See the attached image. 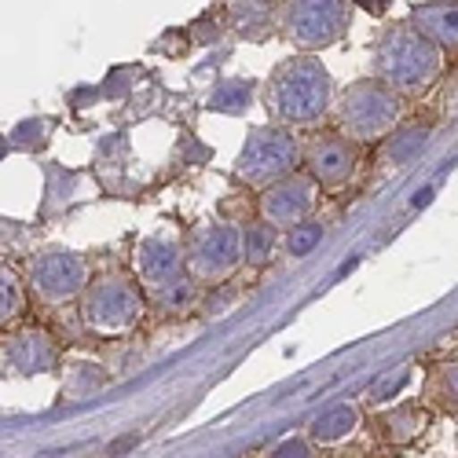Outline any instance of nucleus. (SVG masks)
Here are the masks:
<instances>
[{"instance_id":"25","label":"nucleus","mask_w":458,"mask_h":458,"mask_svg":"<svg viewBox=\"0 0 458 458\" xmlns=\"http://www.w3.org/2000/svg\"><path fill=\"white\" fill-rule=\"evenodd\" d=\"M454 4H458V0H454Z\"/></svg>"},{"instance_id":"19","label":"nucleus","mask_w":458,"mask_h":458,"mask_svg":"<svg viewBox=\"0 0 458 458\" xmlns=\"http://www.w3.org/2000/svg\"><path fill=\"white\" fill-rule=\"evenodd\" d=\"M426 396L444 411H458V360H447L429 374Z\"/></svg>"},{"instance_id":"20","label":"nucleus","mask_w":458,"mask_h":458,"mask_svg":"<svg viewBox=\"0 0 458 458\" xmlns=\"http://www.w3.org/2000/svg\"><path fill=\"white\" fill-rule=\"evenodd\" d=\"M22 309H26V297H22V279L8 268H0V319H4V327L8 323H15L19 316H22Z\"/></svg>"},{"instance_id":"17","label":"nucleus","mask_w":458,"mask_h":458,"mask_svg":"<svg viewBox=\"0 0 458 458\" xmlns=\"http://www.w3.org/2000/svg\"><path fill=\"white\" fill-rule=\"evenodd\" d=\"M279 250V227H272L268 220H253L242 227V253L250 268H268Z\"/></svg>"},{"instance_id":"23","label":"nucleus","mask_w":458,"mask_h":458,"mask_svg":"<svg viewBox=\"0 0 458 458\" xmlns=\"http://www.w3.org/2000/svg\"><path fill=\"white\" fill-rule=\"evenodd\" d=\"M407 381H411V370H407V367H400L393 377H381L377 386L370 389V396H367V400H370V403H389V400H396V396H400V389L407 386Z\"/></svg>"},{"instance_id":"5","label":"nucleus","mask_w":458,"mask_h":458,"mask_svg":"<svg viewBox=\"0 0 458 458\" xmlns=\"http://www.w3.org/2000/svg\"><path fill=\"white\" fill-rule=\"evenodd\" d=\"M301 162V143L286 125H260L246 136L239 158H235V176L257 191L272 187L286 176L297 173Z\"/></svg>"},{"instance_id":"7","label":"nucleus","mask_w":458,"mask_h":458,"mask_svg":"<svg viewBox=\"0 0 458 458\" xmlns=\"http://www.w3.org/2000/svg\"><path fill=\"white\" fill-rule=\"evenodd\" d=\"M26 283L37 293V301H45V304H52V309H59V304H70V301L85 297V290L92 286L89 260L78 250H70V246H45L41 253L30 260Z\"/></svg>"},{"instance_id":"9","label":"nucleus","mask_w":458,"mask_h":458,"mask_svg":"<svg viewBox=\"0 0 458 458\" xmlns=\"http://www.w3.org/2000/svg\"><path fill=\"white\" fill-rule=\"evenodd\" d=\"M316 206H319V183L309 173H293L272 187H264L257 199L260 220H268L279 232H290V227L312 220Z\"/></svg>"},{"instance_id":"14","label":"nucleus","mask_w":458,"mask_h":458,"mask_svg":"<svg viewBox=\"0 0 458 458\" xmlns=\"http://www.w3.org/2000/svg\"><path fill=\"white\" fill-rule=\"evenodd\" d=\"M429 429V411L422 403H400L377 414V433L389 444H411Z\"/></svg>"},{"instance_id":"4","label":"nucleus","mask_w":458,"mask_h":458,"mask_svg":"<svg viewBox=\"0 0 458 458\" xmlns=\"http://www.w3.org/2000/svg\"><path fill=\"white\" fill-rule=\"evenodd\" d=\"M147 312V301L136 279L125 272H106L92 279L81 297V323L99 337H125L140 327Z\"/></svg>"},{"instance_id":"10","label":"nucleus","mask_w":458,"mask_h":458,"mask_svg":"<svg viewBox=\"0 0 458 458\" xmlns=\"http://www.w3.org/2000/svg\"><path fill=\"white\" fill-rule=\"evenodd\" d=\"M180 276H187V246L176 235H147L136 246V279L147 297L162 293Z\"/></svg>"},{"instance_id":"15","label":"nucleus","mask_w":458,"mask_h":458,"mask_svg":"<svg viewBox=\"0 0 458 458\" xmlns=\"http://www.w3.org/2000/svg\"><path fill=\"white\" fill-rule=\"evenodd\" d=\"M360 429V411L352 403H330L309 422V440L312 444H341Z\"/></svg>"},{"instance_id":"16","label":"nucleus","mask_w":458,"mask_h":458,"mask_svg":"<svg viewBox=\"0 0 458 458\" xmlns=\"http://www.w3.org/2000/svg\"><path fill=\"white\" fill-rule=\"evenodd\" d=\"M429 136H433V129L422 122H411V125H400L389 140H386V150H381V162L386 165H393V169H407L411 162H418V155L429 147Z\"/></svg>"},{"instance_id":"3","label":"nucleus","mask_w":458,"mask_h":458,"mask_svg":"<svg viewBox=\"0 0 458 458\" xmlns=\"http://www.w3.org/2000/svg\"><path fill=\"white\" fill-rule=\"evenodd\" d=\"M337 114V132L349 136L356 147L360 143H377L389 140L400 122H403V96L389 89L381 78L352 81L334 103Z\"/></svg>"},{"instance_id":"2","label":"nucleus","mask_w":458,"mask_h":458,"mask_svg":"<svg viewBox=\"0 0 458 458\" xmlns=\"http://www.w3.org/2000/svg\"><path fill=\"white\" fill-rule=\"evenodd\" d=\"M444 73V48H437L426 33L411 22L389 26L377 41V78L389 89L407 96H426Z\"/></svg>"},{"instance_id":"13","label":"nucleus","mask_w":458,"mask_h":458,"mask_svg":"<svg viewBox=\"0 0 458 458\" xmlns=\"http://www.w3.org/2000/svg\"><path fill=\"white\" fill-rule=\"evenodd\" d=\"M411 26L426 33L437 48H458V4L454 0H433L411 12Z\"/></svg>"},{"instance_id":"6","label":"nucleus","mask_w":458,"mask_h":458,"mask_svg":"<svg viewBox=\"0 0 458 458\" xmlns=\"http://www.w3.org/2000/svg\"><path fill=\"white\" fill-rule=\"evenodd\" d=\"M183 246H187V272L202 286H224L239 272V264H246L242 227L227 220L199 224Z\"/></svg>"},{"instance_id":"18","label":"nucleus","mask_w":458,"mask_h":458,"mask_svg":"<svg viewBox=\"0 0 458 458\" xmlns=\"http://www.w3.org/2000/svg\"><path fill=\"white\" fill-rule=\"evenodd\" d=\"M150 301H155L158 309L169 312V316H183V312H191L202 301V283H195V279H191V272H187L176 283H169L162 293H155Z\"/></svg>"},{"instance_id":"24","label":"nucleus","mask_w":458,"mask_h":458,"mask_svg":"<svg viewBox=\"0 0 458 458\" xmlns=\"http://www.w3.org/2000/svg\"><path fill=\"white\" fill-rule=\"evenodd\" d=\"M264 458H316V444L309 437H286V440H279Z\"/></svg>"},{"instance_id":"21","label":"nucleus","mask_w":458,"mask_h":458,"mask_svg":"<svg viewBox=\"0 0 458 458\" xmlns=\"http://www.w3.org/2000/svg\"><path fill=\"white\" fill-rule=\"evenodd\" d=\"M250 96H253V85L250 81H224L213 96H209V106L220 110V114H239L250 106Z\"/></svg>"},{"instance_id":"1","label":"nucleus","mask_w":458,"mask_h":458,"mask_svg":"<svg viewBox=\"0 0 458 458\" xmlns=\"http://www.w3.org/2000/svg\"><path fill=\"white\" fill-rule=\"evenodd\" d=\"M334 103L337 99H334L330 70L309 52L279 63L268 78V89H264V110H268L272 125H286V129L323 125Z\"/></svg>"},{"instance_id":"11","label":"nucleus","mask_w":458,"mask_h":458,"mask_svg":"<svg viewBox=\"0 0 458 458\" xmlns=\"http://www.w3.org/2000/svg\"><path fill=\"white\" fill-rule=\"evenodd\" d=\"M360 155H356V143L341 132H319L309 147H304V169L319 187H345L356 176Z\"/></svg>"},{"instance_id":"22","label":"nucleus","mask_w":458,"mask_h":458,"mask_svg":"<svg viewBox=\"0 0 458 458\" xmlns=\"http://www.w3.org/2000/svg\"><path fill=\"white\" fill-rule=\"evenodd\" d=\"M319 239H323V224L319 220H304V224H297V227L286 232V250L293 257H304V253H312L319 246Z\"/></svg>"},{"instance_id":"12","label":"nucleus","mask_w":458,"mask_h":458,"mask_svg":"<svg viewBox=\"0 0 458 458\" xmlns=\"http://www.w3.org/2000/svg\"><path fill=\"white\" fill-rule=\"evenodd\" d=\"M59 363L55 337L41 327H22L4 337V367L12 374H48Z\"/></svg>"},{"instance_id":"8","label":"nucleus","mask_w":458,"mask_h":458,"mask_svg":"<svg viewBox=\"0 0 458 458\" xmlns=\"http://www.w3.org/2000/svg\"><path fill=\"white\" fill-rule=\"evenodd\" d=\"M349 0H290L283 8V33L293 48L312 55L341 41V33L349 30Z\"/></svg>"}]
</instances>
